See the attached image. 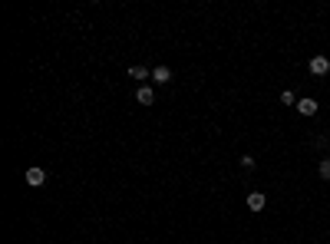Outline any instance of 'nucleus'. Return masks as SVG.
I'll return each mask as SVG.
<instances>
[{"mask_svg":"<svg viewBox=\"0 0 330 244\" xmlns=\"http://www.w3.org/2000/svg\"><path fill=\"white\" fill-rule=\"evenodd\" d=\"M136 99L142 102V106H155V92H152V86H139Z\"/></svg>","mask_w":330,"mask_h":244,"instance_id":"nucleus-4","label":"nucleus"},{"mask_svg":"<svg viewBox=\"0 0 330 244\" xmlns=\"http://www.w3.org/2000/svg\"><path fill=\"white\" fill-rule=\"evenodd\" d=\"M264 204H268V198H264L261 192H251V195H248V208H251V211H264Z\"/></svg>","mask_w":330,"mask_h":244,"instance_id":"nucleus-5","label":"nucleus"},{"mask_svg":"<svg viewBox=\"0 0 330 244\" xmlns=\"http://www.w3.org/2000/svg\"><path fill=\"white\" fill-rule=\"evenodd\" d=\"M129 76H132V80H145L149 69H145V66H132V69H129Z\"/></svg>","mask_w":330,"mask_h":244,"instance_id":"nucleus-8","label":"nucleus"},{"mask_svg":"<svg viewBox=\"0 0 330 244\" xmlns=\"http://www.w3.org/2000/svg\"><path fill=\"white\" fill-rule=\"evenodd\" d=\"M310 73L314 76H327L330 73V60L327 57H310Z\"/></svg>","mask_w":330,"mask_h":244,"instance_id":"nucleus-1","label":"nucleus"},{"mask_svg":"<svg viewBox=\"0 0 330 244\" xmlns=\"http://www.w3.org/2000/svg\"><path fill=\"white\" fill-rule=\"evenodd\" d=\"M320 178H324V182H330V159H320Z\"/></svg>","mask_w":330,"mask_h":244,"instance_id":"nucleus-7","label":"nucleus"},{"mask_svg":"<svg viewBox=\"0 0 330 244\" xmlns=\"http://www.w3.org/2000/svg\"><path fill=\"white\" fill-rule=\"evenodd\" d=\"M241 165L251 172V168H254V155H241Z\"/></svg>","mask_w":330,"mask_h":244,"instance_id":"nucleus-10","label":"nucleus"},{"mask_svg":"<svg viewBox=\"0 0 330 244\" xmlns=\"http://www.w3.org/2000/svg\"><path fill=\"white\" fill-rule=\"evenodd\" d=\"M317 99H297V112L301 116H317Z\"/></svg>","mask_w":330,"mask_h":244,"instance_id":"nucleus-3","label":"nucleus"},{"mask_svg":"<svg viewBox=\"0 0 330 244\" xmlns=\"http://www.w3.org/2000/svg\"><path fill=\"white\" fill-rule=\"evenodd\" d=\"M46 182V172L43 168H27V185L30 188H40Z\"/></svg>","mask_w":330,"mask_h":244,"instance_id":"nucleus-2","label":"nucleus"},{"mask_svg":"<svg viewBox=\"0 0 330 244\" xmlns=\"http://www.w3.org/2000/svg\"><path fill=\"white\" fill-rule=\"evenodd\" d=\"M281 102H284V106H297V96L290 89H284V92H281Z\"/></svg>","mask_w":330,"mask_h":244,"instance_id":"nucleus-9","label":"nucleus"},{"mask_svg":"<svg viewBox=\"0 0 330 244\" xmlns=\"http://www.w3.org/2000/svg\"><path fill=\"white\" fill-rule=\"evenodd\" d=\"M172 80V69L169 66H155L152 69V83H169Z\"/></svg>","mask_w":330,"mask_h":244,"instance_id":"nucleus-6","label":"nucleus"}]
</instances>
